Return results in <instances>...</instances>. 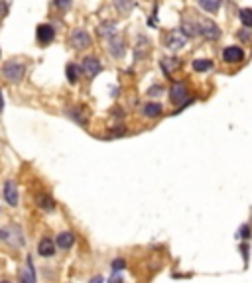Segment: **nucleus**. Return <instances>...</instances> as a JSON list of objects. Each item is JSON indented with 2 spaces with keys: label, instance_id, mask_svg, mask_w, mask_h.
I'll return each mask as SVG.
<instances>
[{
  "label": "nucleus",
  "instance_id": "obj_7",
  "mask_svg": "<svg viewBox=\"0 0 252 283\" xmlns=\"http://www.w3.org/2000/svg\"><path fill=\"white\" fill-rule=\"evenodd\" d=\"M124 51H126V42H124L122 36H112V38H108V53H110L112 57L120 59V57L124 55Z\"/></svg>",
  "mask_w": 252,
  "mask_h": 283
},
{
  "label": "nucleus",
  "instance_id": "obj_31",
  "mask_svg": "<svg viewBox=\"0 0 252 283\" xmlns=\"http://www.w3.org/2000/svg\"><path fill=\"white\" fill-rule=\"evenodd\" d=\"M108 283H122V279H120V277H112Z\"/></svg>",
  "mask_w": 252,
  "mask_h": 283
},
{
  "label": "nucleus",
  "instance_id": "obj_19",
  "mask_svg": "<svg viewBox=\"0 0 252 283\" xmlns=\"http://www.w3.org/2000/svg\"><path fill=\"white\" fill-rule=\"evenodd\" d=\"M181 34H183L185 38H193V36H197V34H199V32H197V22L183 20V22H181Z\"/></svg>",
  "mask_w": 252,
  "mask_h": 283
},
{
  "label": "nucleus",
  "instance_id": "obj_1",
  "mask_svg": "<svg viewBox=\"0 0 252 283\" xmlns=\"http://www.w3.org/2000/svg\"><path fill=\"white\" fill-rule=\"evenodd\" d=\"M2 77L8 83H20L26 77V65L18 59H10L2 65Z\"/></svg>",
  "mask_w": 252,
  "mask_h": 283
},
{
  "label": "nucleus",
  "instance_id": "obj_4",
  "mask_svg": "<svg viewBox=\"0 0 252 283\" xmlns=\"http://www.w3.org/2000/svg\"><path fill=\"white\" fill-rule=\"evenodd\" d=\"M69 44L73 49H87L91 46V36L85 32V30H73L71 36H69Z\"/></svg>",
  "mask_w": 252,
  "mask_h": 283
},
{
  "label": "nucleus",
  "instance_id": "obj_10",
  "mask_svg": "<svg viewBox=\"0 0 252 283\" xmlns=\"http://www.w3.org/2000/svg\"><path fill=\"white\" fill-rule=\"evenodd\" d=\"M75 234L73 232H69V230H65V232H59L57 236H55V246L59 248V250H63V252H67V250H71L73 246H75Z\"/></svg>",
  "mask_w": 252,
  "mask_h": 283
},
{
  "label": "nucleus",
  "instance_id": "obj_28",
  "mask_svg": "<svg viewBox=\"0 0 252 283\" xmlns=\"http://www.w3.org/2000/svg\"><path fill=\"white\" fill-rule=\"evenodd\" d=\"M4 110V96H2V89H0V112Z\"/></svg>",
  "mask_w": 252,
  "mask_h": 283
},
{
  "label": "nucleus",
  "instance_id": "obj_26",
  "mask_svg": "<svg viewBox=\"0 0 252 283\" xmlns=\"http://www.w3.org/2000/svg\"><path fill=\"white\" fill-rule=\"evenodd\" d=\"M240 238H242V240H248V238H250V226H248V224L242 226V230H240Z\"/></svg>",
  "mask_w": 252,
  "mask_h": 283
},
{
  "label": "nucleus",
  "instance_id": "obj_9",
  "mask_svg": "<svg viewBox=\"0 0 252 283\" xmlns=\"http://www.w3.org/2000/svg\"><path fill=\"white\" fill-rule=\"evenodd\" d=\"M244 59V49L238 46H228L223 49V61L225 63H240Z\"/></svg>",
  "mask_w": 252,
  "mask_h": 283
},
{
  "label": "nucleus",
  "instance_id": "obj_11",
  "mask_svg": "<svg viewBox=\"0 0 252 283\" xmlns=\"http://www.w3.org/2000/svg\"><path fill=\"white\" fill-rule=\"evenodd\" d=\"M55 250H57V246H55V240H51V238H42L38 244V254L42 258H53Z\"/></svg>",
  "mask_w": 252,
  "mask_h": 283
},
{
  "label": "nucleus",
  "instance_id": "obj_24",
  "mask_svg": "<svg viewBox=\"0 0 252 283\" xmlns=\"http://www.w3.org/2000/svg\"><path fill=\"white\" fill-rule=\"evenodd\" d=\"M53 4H55V8H59V10H69L71 8V4H73V0H53Z\"/></svg>",
  "mask_w": 252,
  "mask_h": 283
},
{
  "label": "nucleus",
  "instance_id": "obj_17",
  "mask_svg": "<svg viewBox=\"0 0 252 283\" xmlns=\"http://www.w3.org/2000/svg\"><path fill=\"white\" fill-rule=\"evenodd\" d=\"M38 207H40L42 211H46V212H53V211H55V201H53L50 195L42 193V195H38Z\"/></svg>",
  "mask_w": 252,
  "mask_h": 283
},
{
  "label": "nucleus",
  "instance_id": "obj_23",
  "mask_svg": "<svg viewBox=\"0 0 252 283\" xmlns=\"http://www.w3.org/2000/svg\"><path fill=\"white\" fill-rule=\"evenodd\" d=\"M240 22L246 28H252V8H242L240 10Z\"/></svg>",
  "mask_w": 252,
  "mask_h": 283
},
{
  "label": "nucleus",
  "instance_id": "obj_12",
  "mask_svg": "<svg viewBox=\"0 0 252 283\" xmlns=\"http://www.w3.org/2000/svg\"><path fill=\"white\" fill-rule=\"evenodd\" d=\"M185 42H187V38H185L181 32H172V34L168 36V40H166V46H168L172 51H177V49H181V47L185 46Z\"/></svg>",
  "mask_w": 252,
  "mask_h": 283
},
{
  "label": "nucleus",
  "instance_id": "obj_29",
  "mask_svg": "<svg viewBox=\"0 0 252 283\" xmlns=\"http://www.w3.org/2000/svg\"><path fill=\"white\" fill-rule=\"evenodd\" d=\"M101 281H102V277H101V275H97V277H93L89 283H101Z\"/></svg>",
  "mask_w": 252,
  "mask_h": 283
},
{
  "label": "nucleus",
  "instance_id": "obj_18",
  "mask_svg": "<svg viewBox=\"0 0 252 283\" xmlns=\"http://www.w3.org/2000/svg\"><path fill=\"white\" fill-rule=\"evenodd\" d=\"M197 2H199V6H201L205 12H211V14H215V12L221 8L223 0H197Z\"/></svg>",
  "mask_w": 252,
  "mask_h": 283
},
{
  "label": "nucleus",
  "instance_id": "obj_16",
  "mask_svg": "<svg viewBox=\"0 0 252 283\" xmlns=\"http://www.w3.org/2000/svg\"><path fill=\"white\" fill-rule=\"evenodd\" d=\"M142 114L146 118H158L162 114V104L160 102H146L142 106Z\"/></svg>",
  "mask_w": 252,
  "mask_h": 283
},
{
  "label": "nucleus",
  "instance_id": "obj_25",
  "mask_svg": "<svg viewBox=\"0 0 252 283\" xmlns=\"http://www.w3.org/2000/svg\"><path fill=\"white\" fill-rule=\"evenodd\" d=\"M110 267H112V271H116V273H118V271H122V269L126 267V261H124L122 258H116V259L110 263Z\"/></svg>",
  "mask_w": 252,
  "mask_h": 283
},
{
  "label": "nucleus",
  "instance_id": "obj_6",
  "mask_svg": "<svg viewBox=\"0 0 252 283\" xmlns=\"http://www.w3.org/2000/svg\"><path fill=\"white\" fill-rule=\"evenodd\" d=\"M187 96H189V93H187V87L183 83H174L172 85V89H170V100L174 104H187Z\"/></svg>",
  "mask_w": 252,
  "mask_h": 283
},
{
  "label": "nucleus",
  "instance_id": "obj_20",
  "mask_svg": "<svg viewBox=\"0 0 252 283\" xmlns=\"http://www.w3.org/2000/svg\"><path fill=\"white\" fill-rule=\"evenodd\" d=\"M179 67V59L176 57H168V59H162V69L166 75H172V71H176Z\"/></svg>",
  "mask_w": 252,
  "mask_h": 283
},
{
  "label": "nucleus",
  "instance_id": "obj_32",
  "mask_svg": "<svg viewBox=\"0 0 252 283\" xmlns=\"http://www.w3.org/2000/svg\"><path fill=\"white\" fill-rule=\"evenodd\" d=\"M0 283H10V281H6V279H4V281H0Z\"/></svg>",
  "mask_w": 252,
  "mask_h": 283
},
{
  "label": "nucleus",
  "instance_id": "obj_13",
  "mask_svg": "<svg viewBox=\"0 0 252 283\" xmlns=\"http://www.w3.org/2000/svg\"><path fill=\"white\" fill-rule=\"evenodd\" d=\"M20 283H36V271H34V261L28 256L26 259V267L20 271Z\"/></svg>",
  "mask_w": 252,
  "mask_h": 283
},
{
  "label": "nucleus",
  "instance_id": "obj_21",
  "mask_svg": "<svg viewBox=\"0 0 252 283\" xmlns=\"http://www.w3.org/2000/svg\"><path fill=\"white\" fill-rule=\"evenodd\" d=\"M193 69H195L197 73L211 71V69H213V61H211V59H195V61H193Z\"/></svg>",
  "mask_w": 252,
  "mask_h": 283
},
{
  "label": "nucleus",
  "instance_id": "obj_3",
  "mask_svg": "<svg viewBox=\"0 0 252 283\" xmlns=\"http://www.w3.org/2000/svg\"><path fill=\"white\" fill-rule=\"evenodd\" d=\"M102 65L101 61L95 57V55H87L83 61H81V73L87 77V79H95L99 73H101Z\"/></svg>",
  "mask_w": 252,
  "mask_h": 283
},
{
  "label": "nucleus",
  "instance_id": "obj_8",
  "mask_svg": "<svg viewBox=\"0 0 252 283\" xmlns=\"http://www.w3.org/2000/svg\"><path fill=\"white\" fill-rule=\"evenodd\" d=\"M2 195H4V199H6V203L10 207H18V187H16V181L6 179L4 187H2Z\"/></svg>",
  "mask_w": 252,
  "mask_h": 283
},
{
  "label": "nucleus",
  "instance_id": "obj_15",
  "mask_svg": "<svg viewBox=\"0 0 252 283\" xmlns=\"http://www.w3.org/2000/svg\"><path fill=\"white\" fill-rule=\"evenodd\" d=\"M97 32H99L101 38H112V36H116V22L104 20V22L97 28Z\"/></svg>",
  "mask_w": 252,
  "mask_h": 283
},
{
  "label": "nucleus",
  "instance_id": "obj_5",
  "mask_svg": "<svg viewBox=\"0 0 252 283\" xmlns=\"http://www.w3.org/2000/svg\"><path fill=\"white\" fill-rule=\"evenodd\" d=\"M36 38L40 46H50L55 40V28L51 24H40L36 30Z\"/></svg>",
  "mask_w": 252,
  "mask_h": 283
},
{
  "label": "nucleus",
  "instance_id": "obj_14",
  "mask_svg": "<svg viewBox=\"0 0 252 283\" xmlns=\"http://www.w3.org/2000/svg\"><path fill=\"white\" fill-rule=\"evenodd\" d=\"M114 2V8L118 10V14L126 16V14H130L136 6V0H112Z\"/></svg>",
  "mask_w": 252,
  "mask_h": 283
},
{
  "label": "nucleus",
  "instance_id": "obj_27",
  "mask_svg": "<svg viewBox=\"0 0 252 283\" xmlns=\"http://www.w3.org/2000/svg\"><path fill=\"white\" fill-rule=\"evenodd\" d=\"M238 38L244 40V42H248V40H250V32H248V30H242V32L238 34Z\"/></svg>",
  "mask_w": 252,
  "mask_h": 283
},
{
  "label": "nucleus",
  "instance_id": "obj_2",
  "mask_svg": "<svg viewBox=\"0 0 252 283\" xmlns=\"http://www.w3.org/2000/svg\"><path fill=\"white\" fill-rule=\"evenodd\" d=\"M197 32H199L205 40H211V42L221 38V28H219L213 20H209V18H203V20L197 22Z\"/></svg>",
  "mask_w": 252,
  "mask_h": 283
},
{
  "label": "nucleus",
  "instance_id": "obj_30",
  "mask_svg": "<svg viewBox=\"0 0 252 283\" xmlns=\"http://www.w3.org/2000/svg\"><path fill=\"white\" fill-rule=\"evenodd\" d=\"M4 10H6L4 8V0H0V14H4Z\"/></svg>",
  "mask_w": 252,
  "mask_h": 283
},
{
  "label": "nucleus",
  "instance_id": "obj_22",
  "mask_svg": "<svg viewBox=\"0 0 252 283\" xmlns=\"http://www.w3.org/2000/svg\"><path fill=\"white\" fill-rule=\"evenodd\" d=\"M65 73H67V81H69L71 85H75V83H77V79H79V65L69 63V65L65 67Z\"/></svg>",
  "mask_w": 252,
  "mask_h": 283
}]
</instances>
